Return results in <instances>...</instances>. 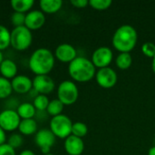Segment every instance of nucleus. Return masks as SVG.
I'll return each mask as SVG.
<instances>
[{
    "label": "nucleus",
    "mask_w": 155,
    "mask_h": 155,
    "mask_svg": "<svg viewBox=\"0 0 155 155\" xmlns=\"http://www.w3.org/2000/svg\"><path fill=\"white\" fill-rule=\"evenodd\" d=\"M55 63L54 54L48 48L41 47L34 51L28 60V67L35 75H48Z\"/></svg>",
    "instance_id": "1"
},
{
    "label": "nucleus",
    "mask_w": 155,
    "mask_h": 155,
    "mask_svg": "<svg viewBox=\"0 0 155 155\" xmlns=\"http://www.w3.org/2000/svg\"><path fill=\"white\" fill-rule=\"evenodd\" d=\"M137 43L136 29L130 25H123L116 29L113 36L114 46L121 53H129Z\"/></svg>",
    "instance_id": "2"
},
{
    "label": "nucleus",
    "mask_w": 155,
    "mask_h": 155,
    "mask_svg": "<svg viewBox=\"0 0 155 155\" xmlns=\"http://www.w3.org/2000/svg\"><path fill=\"white\" fill-rule=\"evenodd\" d=\"M68 73L76 82H88L95 74V66L88 58L77 56L69 64Z\"/></svg>",
    "instance_id": "3"
},
{
    "label": "nucleus",
    "mask_w": 155,
    "mask_h": 155,
    "mask_svg": "<svg viewBox=\"0 0 155 155\" xmlns=\"http://www.w3.org/2000/svg\"><path fill=\"white\" fill-rule=\"evenodd\" d=\"M33 43L32 31L27 29L25 25L19 27H14L11 31L10 46L15 51L23 52L27 50Z\"/></svg>",
    "instance_id": "4"
},
{
    "label": "nucleus",
    "mask_w": 155,
    "mask_h": 155,
    "mask_svg": "<svg viewBox=\"0 0 155 155\" xmlns=\"http://www.w3.org/2000/svg\"><path fill=\"white\" fill-rule=\"evenodd\" d=\"M73 123L71 119L65 114H59L52 117L50 121V130L55 137L60 139H66L72 134Z\"/></svg>",
    "instance_id": "5"
},
{
    "label": "nucleus",
    "mask_w": 155,
    "mask_h": 155,
    "mask_svg": "<svg viewBox=\"0 0 155 155\" xmlns=\"http://www.w3.org/2000/svg\"><path fill=\"white\" fill-rule=\"evenodd\" d=\"M79 96V91L73 81H63L57 87V99L64 105L74 104Z\"/></svg>",
    "instance_id": "6"
},
{
    "label": "nucleus",
    "mask_w": 155,
    "mask_h": 155,
    "mask_svg": "<svg viewBox=\"0 0 155 155\" xmlns=\"http://www.w3.org/2000/svg\"><path fill=\"white\" fill-rule=\"evenodd\" d=\"M55 139L56 137L51 132V130L46 128L38 130L35 134V143L41 150L43 154L50 153V151L55 143Z\"/></svg>",
    "instance_id": "7"
},
{
    "label": "nucleus",
    "mask_w": 155,
    "mask_h": 155,
    "mask_svg": "<svg viewBox=\"0 0 155 155\" xmlns=\"http://www.w3.org/2000/svg\"><path fill=\"white\" fill-rule=\"evenodd\" d=\"M21 118L14 109H5L0 113V127L6 132H13L18 129Z\"/></svg>",
    "instance_id": "8"
},
{
    "label": "nucleus",
    "mask_w": 155,
    "mask_h": 155,
    "mask_svg": "<svg viewBox=\"0 0 155 155\" xmlns=\"http://www.w3.org/2000/svg\"><path fill=\"white\" fill-rule=\"evenodd\" d=\"M32 80L33 89L37 94H49L55 87L54 81L49 75H35Z\"/></svg>",
    "instance_id": "9"
},
{
    "label": "nucleus",
    "mask_w": 155,
    "mask_h": 155,
    "mask_svg": "<svg viewBox=\"0 0 155 155\" xmlns=\"http://www.w3.org/2000/svg\"><path fill=\"white\" fill-rule=\"evenodd\" d=\"M113 52L107 46H101L94 50L92 55V62L95 67H107L113 60Z\"/></svg>",
    "instance_id": "10"
},
{
    "label": "nucleus",
    "mask_w": 155,
    "mask_h": 155,
    "mask_svg": "<svg viewBox=\"0 0 155 155\" xmlns=\"http://www.w3.org/2000/svg\"><path fill=\"white\" fill-rule=\"evenodd\" d=\"M96 82L104 88H111L117 82V74L108 66L100 68L96 73Z\"/></svg>",
    "instance_id": "11"
},
{
    "label": "nucleus",
    "mask_w": 155,
    "mask_h": 155,
    "mask_svg": "<svg viewBox=\"0 0 155 155\" xmlns=\"http://www.w3.org/2000/svg\"><path fill=\"white\" fill-rule=\"evenodd\" d=\"M45 23V15L41 10H31L25 14V26L30 31L41 29Z\"/></svg>",
    "instance_id": "12"
},
{
    "label": "nucleus",
    "mask_w": 155,
    "mask_h": 155,
    "mask_svg": "<svg viewBox=\"0 0 155 155\" xmlns=\"http://www.w3.org/2000/svg\"><path fill=\"white\" fill-rule=\"evenodd\" d=\"M54 57L63 63H71L77 57V53L75 48L70 44H61L54 51Z\"/></svg>",
    "instance_id": "13"
},
{
    "label": "nucleus",
    "mask_w": 155,
    "mask_h": 155,
    "mask_svg": "<svg viewBox=\"0 0 155 155\" xmlns=\"http://www.w3.org/2000/svg\"><path fill=\"white\" fill-rule=\"evenodd\" d=\"M13 91L19 94L29 93L33 89V80L25 74H17L11 80Z\"/></svg>",
    "instance_id": "14"
},
{
    "label": "nucleus",
    "mask_w": 155,
    "mask_h": 155,
    "mask_svg": "<svg viewBox=\"0 0 155 155\" xmlns=\"http://www.w3.org/2000/svg\"><path fill=\"white\" fill-rule=\"evenodd\" d=\"M64 150L69 155H81L84 149V143L82 138L73 134L64 140Z\"/></svg>",
    "instance_id": "15"
},
{
    "label": "nucleus",
    "mask_w": 155,
    "mask_h": 155,
    "mask_svg": "<svg viewBox=\"0 0 155 155\" xmlns=\"http://www.w3.org/2000/svg\"><path fill=\"white\" fill-rule=\"evenodd\" d=\"M17 65L13 60L8 58L3 60V62L0 64V74L2 77L11 81L17 75Z\"/></svg>",
    "instance_id": "16"
},
{
    "label": "nucleus",
    "mask_w": 155,
    "mask_h": 155,
    "mask_svg": "<svg viewBox=\"0 0 155 155\" xmlns=\"http://www.w3.org/2000/svg\"><path fill=\"white\" fill-rule=\"evenodd\" d=\"M17 130L21 135L30 136V135L35 134L38 131L37 130V123L35 122V119L21 120Z\"/></svg>",
    "instance_id": "17"
},
{
    "label": "nucleus",
    "mask_w": 155,
    "mask_h": 155,
    "mask_svg": "<svg viewBox=\"0 0 155 155\" xmlns=\"http://www.w3.org/2000/svg\"><path fill=\"white\" fill-rule=\"evenodd\" d=\"M16 113L21 120L34 119L36 114V109L31 103H22L16 108Z\"/></svg>",
    "instance_id": "18"
},
{
    "label": "nucleus",
    "mask_w": 155,
    "mask_h": 155,
    "mask_svg": "<svg viewBox=\"0 0 155 155\" xmlns=\"http://www.w3.org/2000/svg\"><path fill=\"white\" fill-rule=\"evenodd\" d=\"M62 5V0H41L39 2L40 10L44 14H54L61 9Z\"/></svg>",
    "instance_id": "19"
},
{
    "label": "nucleus",
    "mask_w": 155,
    "mask_h": 155,
    "mask_svg": "<svg viewBox=\"0 0 155 155\" xmlns=\"http://www.w3.org/2000/svg\"><path fill=\"white\" fill-rule=\"evenodd\" d=\"M34 5L35 1L33 0H12L10 2V5L14 12L21 14H27L30 12Z\"/></svg>",
    "instance_id": "20"
},
{
    "label": "nucleus",
    "mask_w": 155,
    "mask_h": 155,
    "mask_svg": "<svg viewBox=\"0 0 155 155\" xmlns=\"http://www.w3.org/2000/svg\"><path fill=\"white\" fill-rule=\"evenodd\" d=\"M13 92L11 81L0 76V100L10 97Z\"/></svg>",
    "instance_id": "21"
},
{
    "label": "nucleus",
    "mask_w": 155,
    "mask_h": 155,
    "mask_svg": "<svg viewBox=\"0 0 155 155\" xmlns=\"http://www.w3.org/2000/svg\"><path fill=\"white\" fill-rule=\"evenodd\" d=\"M116 65L120 69H128L133 63V58L130 53H120L115 60Z\"/></svg>",
    "instance_id": "22"
},
{
    "label": "nucleus",
    "mask_w": 155,
    "mask_h": 155,
    "mask_svg": "<svg viewBox=\"0 0 155 155\" xmlns=\"http://www.w3.org/2000/svg\"><path fill=\"white\" fill-rule=\"evenodd\" d=\"M11 32L3 25H0V51H4L10 46Z\"/></svg>",
    "instance_id": "23"
},
{
    "label": "nucleus",
    "mask_w": 155,
    "mask_h": 155,
    "mask_svg": "<svg viewBox=\"0 0 155 155\" xmlns=\"http://www.w3.org/2000/svg\"><path fill=\"white\" fill-rule=\"evenodd\" d=\"M64 106V105L58 99H53L50 101V103L47 106L46 112L49 115H51L52 117H54L59 114H62Z\"/></svg>",
    "instance_id": "24"
},
{
    "label": "nucleus",
    "mask_w": 155,
    "mask_h": 155,
    "mask_svg": "<svg viewBox=\"0 0 155 155\" xmlns=\"http://www.w3.org/2000/svg\"><path fill=\"white\" fill-rule=\"evenodd\" d=\"M49 103H50L49 98L47 97V95H44V94H36L33 101V104L35 108L36 109V111L39 112L46 111Z\"/></svg>",
    "instance_id": "25"
},
{
    "label": "nucleus",
    "mask_w": 155,
    "mask_h": 155,
    "mask_svg": "<svg viewBox=\"0 0 155 155\" xmlns=\"http://www.w3.org/2000/svg\"><path fill=\"white\" fill-rule=\"evenodd\" d=\"M88 133V127L84 123L82 122H76V123H73V126H72V134L79 137V138H83L84 136H85Z\"/></svg>",
    "instance_id": "26"
},
{
    "label": "nucleus",
    "mask_w": 155,
    "mask_h": 155,
    "mask_svg": "<svg viewBox=\"0 0 155 155\" xmlns=\"http://www.w3.org/2000/svg\"><path fill=\"white\" fill-rule=\"evenodd\" d=\"M24 143V139H23V135H21L20 134H11L6 141V143L8 145H10L12 148H14L15 150L19 148Z\"/></svg>",
    "instance_id": "27"
},
{
    "label": "nucleus",
    "mask_w": 155,
    "mask_h": 155,
    "mask_svg": "<svg viewBox=\"0 0 155 155\" xmlns=\"http://www.w3.org/2000/svg\"><path fill=\"white\" fill-rule=\"evenodd\" d=\"M10 21H11V24L15 27L24 26L25 25V14H21V13L14 12L11 15Z\"/></svg>",
    "instance_id": "28"
},
{
    "label": "nucleus",
    "mask_w": 155,
    "mask_h": 155,
    "mask_svg": "<svg viewBox=\"0 0 155 155\" xmlns=\"http://www.w3.org/2000/svg\"><path fill=\"white\" fill-rule=\"evenodd\" d=\"M89 4L94 9L104 10L112 5V0H90Z\"/></svg>",
    "instance_id": "29"
},
{
    "label": "nucleus",
    "mask_w": 155,
    "mask_h": 155,
    "mask_svg": "<svg viewBox=\"0 0 155 155\" xmlns=\"http://www.w3.org/2000/svg\"><path fill=\"white\" fill-rule=\"evenodd\" d=\"M143 53L149 57H153L155 55V45L153 42H145L142 45Z\"/></svg>",
    "instance_id": "30"
},
{
    "label": "nucleus",
    "mask_w": 155,
    "mask_h": 155,
    "mask_svg": "<svg viewBox=\"0 0 155 155\" xmlns=\"http://www.w3.org/2000/svg\"><path fill=\"white\" fill-rule=\"evenodd\" d=\"M0 155H16L15 150L6 143L0 145Z\"/></svg>",
    "instance_id": "31"
},
{
    "label": "nucleus",
    "mask_w": 155,
    "mask_h": 155,
    "mask_svg": "<svg viewBox=\"0 0 155 155\" xmlns=\"http://www.w3.org/2000/svg\"><path fill=\"white\" fill-rule=\"evenodd\" d=\"M71 4H72L74 7H77V8H84V7H85V6L89 4V1H88V0H72V1H71Z\"/></svg>",
    "instance_id": "32"
},
{
    "label": "nucleus",
    "mask_w": 155,
    "mask_h": 155,
    "mask_svg": "<svg viewBox=\"0 0 155 155\" xmlns=\"http://www.w3.org/2000/svg\"><path fill=\"white\" fill-rule=\"evenodd\" d=\"M6 143V133L0 127V145Z\"/></svg>",
    "instance_id": "33"
},
{
    "label": "nucleus",
    "mask_w": 155,
    "mask_h": 155,
    "mask_svg": "<svg viewBox=\"0 0 155 155\" xmlns=\"http://www.w3.org/2000/svg\"><path fill=\"white\" fill-rule=\"evenodd\" d=\"M19 155H35V153L32 150H28V149H26V150L22 151Z\"/></svg>",
    "instance_id": "34"
},
{
    "label": "nucleus",
    "mask_w": 155,
    "mask_h": 155,
    "mask_svg": "<svg viewBox=\"0 0 155 155\" xmlns=\"http://www.w3.org/2000/svg\"><path fill=\"white\" fill-rule=\"evenodd\" d=\"M148 155H155V146H153V147L149 150Z\"/></svg>",
    "instance_id": "35"
},
{
    "label": "nucleus",
    "mask_w": 155,
    "mask_h": 155,
    "mask_svg": "<svg viewBox=\"0 0 155 155\" xmlns=\"http://www.w3.org/2000/svg\"><path fill=\"white\" fill-rule=\"evenodd\" d=\"M152 68H153V71L154 72L155 74V55L153 57V63H152Z\"/></svg>",
    "instance_id": "36"
},
{
    "label": "nucleus",
    "mask_w": 155,
    "mask_h": 155,
    "mask_svg": "<svg viewBox=\"0 0 155 155\" xmlns=\"http://www.w3.org/2000/svg\"><path fill=\"white\" fill-rule=\"evenodd\" d=\"M4 59H5V58H4V54H3L2 51H0V64H1V63L3 62Z\"/></svg>",
    "instance_id": "37"
},
{
    "label": "nucleus",
    "mask_w": 155,
    "mask_h": 155,
    "mask_svg": "<svg viewBox=\"0 0 155 155\" xmlns=\"http://www.w3.org/2000/svg\"><path fill=\"white\" fill-rule=\"evenodd\" d=\"M44 155H54L53 153H47V154H44Z\"/></svg>",
    "instance_id": "38"
}]
</instances>
